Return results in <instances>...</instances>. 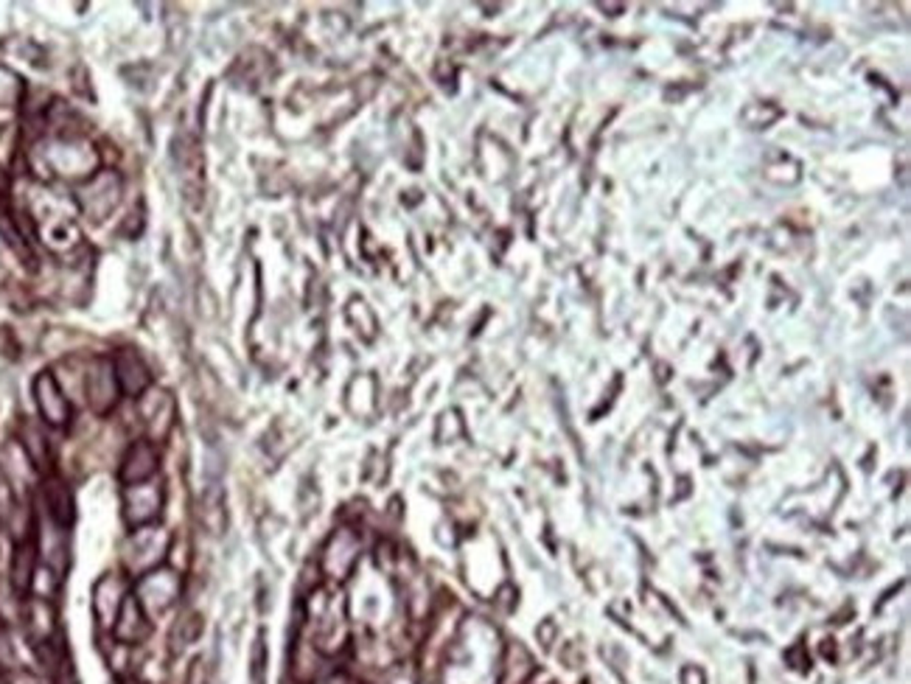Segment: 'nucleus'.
I'll use <instances>...</instances> for the list:
<instances>
[{
	"instance_id": "f257e3e1",
	"label": "nucleus",
	"mask_w": 911,
	"mask_h": 684,
	"mask_svg": "<svg viewBox=\"0 0 911 684\" xmlns=\"http://www.w3.org/2000/svg\"><path fill=\"white\" fill-rule=\"evenodd\" d=\"M163 499H166V488L160 486L157 480L138 482V486H127L124 488V519H127V525L132 530L155 525L160 511H163Z\"/></svg>"
},
{
	"instance_id": "f03ea898",
	"label": "nucleus",
	"mask_w": 911,
	"mask_h": 684,
	"mask_svg": "<svg viewBox=\"0 0 911 684\" xmlns=\"http://www.w3.org/2000/svg\"><path fill=\"white\" fill-rule=\"evenodd\" d=\"M85 396L90 401V407L96 415H110L121 398V388L115 379V368L113 362L98 356L93 365L85 373Z\"/></svg>"
},
{
	"instance_id": "7ed1b4c3",
	"label": "nucleus",
	"mask_w": 911,
	"mask_h": 684,
	"mask_svg": "<svg viewBox=\"0 0 911 684\" xmlns=\"http://www.w3.org/2000/svg\"><path fill=\"white\" fill-rule=\"evenodd\" d=\"M34 401L48 427H68L71 424V401L51 371H43L34 379Z\"/></svg>"
},
{
	"instance_id": "20e7f679",
	"label": "nucleus",
	"mask_w": 911,
	"mask_h": 684,
	"mask_svg": "<svg viewBox=\"0 0 911 684\" xmlns=\"http://www.w3.org/2000/svg\"><path fill=\"white\" fill-rule=\"evenodd\" d=\"M182 592V578L174 570H152L140 580V606L146 614H160L171 609V603Z\"/></svg>"
},
{
	"instance_id": "39448f33",
	"label": "nucleus",
	"mask_w": 911,
	"mask_h": 684,
	"mask_svg": "<svg viewBox=\"0 0 911 684\" xmlns=\"http://www.w3.org/2000/svg\"><path fill=\"white\" fill-rule=\"evenodd\" d=\"M121 199V177L115 171H101L93 179H88L85 188H79V205H82L90 219H104Z\"/></svg>"
},
{
	"instance_id": "423d86ee",
	"label": "nucleus",
	"mask_w": 911,
	"mask_h": 684,
	"mask_svg": "<svg viewBox=\"0 0 911 684\" xmlns=\"http://www.w3.org/2000/svg\"><path fill=\"white\" fill-rule=\"evenodd\" d=\"M113 368H115V379H118L121 393H127L132 398H140L149 390L152 371L144 362V356H140L135 348H121L118 356L113 359Z\"/></svg>"
},
{
	"instance_id": "0eeeda50",
	"label": "nucleus",
	"mask_w": 911,
	"mask_h": 684,
	"mask_svg": "<svg viewBox=\"0 0 911 684\" xmlns=\"http://www.w3.org/2000/svg\"><path fill=\"white\" fill-rule=\"evenodd\" d=\"M157 466H160V457H157V449H155L152 440H135L124 455L118 477H121V482H124V488L138 486V482H149L157 474Z\"/></svg>"
},
{
	"instance_id": "6e6552de",
	"label": "nucleus",
	"mask_w": 911,
	"mask_h": 684,
	"mask_svg": "<svg viewBox=\"0 0 911 684\" xmlns=\"http://www.w3.org/2000/svg\"><path fill=\"white\" fill-rule=\"evenodd\" d=\"M113 629L121 646H138V642H144L152 634L149 614L144 612V606H140V600L135 595H127L124 603H121V612L115 617Z\"/></svg>"
},
{
	"instance_id": "1a4fd4ad",
	"label": "nucleus",
	"mask_w": 911,
	"mask_h": 684,
	"mask_svg": "<svg viewBox=\"0 0 911 684\" xmlns=\"http://www.w3.org/2000/svg\"><path fill=\"white\" fill-rule=\"evenodd\" d=\"M124 597H127V580L124 578L104 575V578L98 580L93 609H96V617H98V622L104 629L115 626V617L121 612V603H124Z\"/></svg>"
},
{
	"instance_id": "9d476101",
	"label": "nucleus",
	"mask_w": 911,
	"mask_h": 684,
	"mask_svg": "<svg viewBox=\"0 0 911 684\" xmlns=\"http://www.w3.org/2000/svg\"><path fill=\"white\" fill-rule=\"evenodd\" d=\"M26 631L34 639V646H51L56 634V612L51 600L29 597L26 603Z\"/></svg>"
},
{
	"instance_id": "9b49d317",
	"label": "nucleus",
	"mask_w": 911,
	"mask_h": 684,
	"mask_svg": "<svg viewBox=\"0 0 911 684\" xmlns=\"http://www.w3.org/2000/svg\"><path fill=\"white\" fill-rule=\"evenodd\" d=\"M43 496H46V508L54 519V525L56 528H71L73 519H76V502H73V494L65 482L59 477H46Z\"/></svg>"
},
{
	"instance_id": "f8f14e48",
	"label": "nucleus",
	"mask_w": 911,
	"mask_h": 684,
	"mask_svg": "<svg viewBox=\"0 0 911 684\" xmlns=\"http://www.w3.org/2000/svg\"><path fill=\"white\" fill-rule=\"evenodd\" d=\"M37 541H17V550L12 555V587L20 595H29L34 575H37Z\"/></svg>"
},
{
	"instance_id": "ddd939ff",
	"label": "nucleus",
	"mask_w": 911,
	"mask_h": 684,
	"mask_svg": "<svg viewBox=\"0 0 911 684\" xmlns=\"http://www.w3.org/2000/svg\"><path fill=\"white\" fill-rule=\"evenodd\" d=\"M20 438H23V440H20V446H23V455L29 457L31 466L39 469V471H51V449H48L46 435L26 424L23 435H20Z\"/></svg>"
},
{
	"instance_id": "4468645a",
	"label": "nucleus",
	"mask_w": 911,
	"mask_h": 684,
	"mask_svg": "<svg viewBox=\"0 0 911 684\" xmlns=\"http://www.w3.org/2000/svg\"><path fill=\"white\" fill-rule=\"evenodd\" d=\"M6 186H9V177H6L4 171H0V191H4Z\"/></svg>"
},
{
	"instance_id": "2eb2a0df",
	"label": "nucleus",
	"mask_w": 911,
	"mask_h": 684,
	"mask_svg": "<svg viewBox=\"0 0 911 684\" xmlns=\"http://www.w3.org/2000/svg\"><path fill=\"white\" fill-rule=\"evenodd\" d=\"M0 684H9V679H6V671H0Z\"/></svg>"
}]
</instances>
